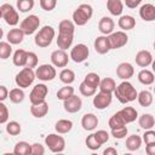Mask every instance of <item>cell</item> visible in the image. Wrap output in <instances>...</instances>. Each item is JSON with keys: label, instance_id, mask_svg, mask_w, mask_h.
Returning a JSON list of instances; mask_svg holds the SVG:
<instances>
[{"label": "cell", "instance_id": "cell-43", "mask_svg": "<svg viewBox=\"0 0 155 155\" xmlns=\"http://www.w3.org/2000/svg\"><path fill=\"white\" fill-rule=\"evenodd\" d=\"M85 143H86V147H87L88 149H91V150H97V149H99L101 145H102V144L99 143V140L96 138L94 133L88 134L87 138H86V140H85Z\"/></svg>", "mask_w": 155, "mask_h": 155}, {"label": "cell", "instance_id": "cell-12", "mask_svg": "<svg viewBox=\"0 0 155 155\" xmlns=\"http://www.w3.org/2000/svg\"><path fill=\"white\" fill-rule=\"evenodd\" d=\"M69 58H70V56H68V53L63 50H56L51 53V63L56 68L67 67V64L69 62Z\"/></svg>", "mask_w": 155, "mask_h": 155}, {"label": "cell", "instance_id": "cell-59", "mask_svg": "<svg viewBox=\"0 0 155 155\" xmlns=\"http://www.w3.org/2000/svg\"><path fill=\"white\" fill-rule=\"evenodd\" d=\"M124 155H132L131 153H126V154H124Z\"/></svg>", "mask_w": 155, "mask_h": 155}, {"label": "cell", "instance_id": "cell-33", "mask_svg": "<svg viewBox=\"0 0 155 155\" xmlns=\"http://www.w3.org/2000/svg\"><path fill=\"white\" fill-rule=\"evenodd\" d=\"M13 153L16 155H31V144H29L28 142L21 140L16 143L13 148Z\"/></svg>", "mask_w": 155, "mask_h": 155}, {"label": "cell", "instance_id": "cell-30", "mask_svg": "<svg viewBox=\"0 0 155 155\" xmlns=\"http://www.w3.org/2000/svg\"><path fill=\"white\" fill-rule=\"evenodd\" d=\"M99 91L101 92H107V93H114L115 88H116V82L114 79L111 78H104L101 80V84H99Z\"/></svg>", "mask_w": 155, "mask_h": 155}, {"label": "cell", "instance_id": "cell-55", "mask_svg": "<svg viewBox=\"0 0 155 155\" xmlns=\"http://www.w3.org/2000/svg\"><path fill=\"white\" fill-rule=\"evenodd\" d=\"M145 153H147V155H155V143L147 144L145 145Z\"/></svg>", "mask_w": 155, "mask_h": 155}, {"label": "cell", "instance_id": "cell-45", "mask_svg": "<svg viewBox=\"0 0 155 155\" xmlns=\"http://www.w3.org/2000/svg\"><path fill=\"white\" fill-rule=\"evenodd\" d=\"M79 91H80V93L82 94V96H85V97H92V96H94L96 94V88H92V87H90V86H87L85 82H81L80 84V86H79Z\"/></svg>", "mask_w": 155, "mask_h": 155}, {"label": "cell", "instance_id": "cell-46", "mask_svg": "<svg viewBox=\"0 0 155 155\" xmlns=\"http://www.w3.org/2000/svg\"><path fill=\"white\" fill-rule=\"evenodd\" d=\"M38 56L35 52H28V58H27V64H25V68H38Z\"/></svg>", "mask_w": 155, "mask_h": 155}, {"label": "cell", "instance_id": "cell-7", "mask_svg": "<svg viewBox=\"0 0 155 155\" xmlns=\"http://www.w3.org/2000/svg\"><path fill=\"white\" fill-rule=\"evenodd\" d=\"M40 25V19L35 15L27 16L19 24V29L24 33V35H31L34 34Z\"/></svg>", "mask_w": 155, "mask_h": 155}, {"label": "cell", "instance_id": "cell-42", "mask_svg": "<svg viewBox=\"0 0 155 155\" xmlns=\"http://www.w3.org/2000/svg\"><path fill=\"white\" fill-rule=\"evenodd\" d=\"M22 131V127L21 125L17 122V121H10L7 122L6 125V132L10 134V136H18Z\"/></svg>", "mask_w": 155, "mask_h": 155}, {"label": "cell", "instance_id": "cell-47", "mask_svg": "<svg viewBox=\"0 0 155 155\" xmlns=\"http://www.w3.org/2000/svg\"><path fill=\"white\" fill-rule=\"evenodd\" d=\"M127 132H128L127 127L124 126V127H121V128L111 130V136H113L115 139H122V138H125V137L127 136Z\"/></svg>", "mask_w": 155, "mask_h": 155}, {"label": "cell", "instance_id": "cell-13", "mask_svg": "<svg viewBox=\"0 0 155 155\" xmlns=\"http://www.w3.org/2000/svg\"><path fill=\"white\" fill-rule=\"evenodd\" d=\"M111 101H113V94L111 93H107V92H98L97 94H94L93 97V107L102 110V109H105L107 107H109L111 104Z\"/></svg>", "mask_w": 155, "mask_h": 155}, {"label": "cell", "instance_id": "cell-56", "mask_svg": "<svg viewBox=\"0 0 155 155\" xmlns=\"http://www.w3.org/2000/svg\"><path fill=\"white\" fill-rule=\"evenodd\" d=\"M103 155H117V150L114 147H108L103 150Z\"/></svg>", "mask_w": 155, "mask_h": 155}, {"label": "cell", "instance_id": "cell-23", "mask_svg": "<svg viewBox=\"0 0 155 155\" xmlns=\"http://www.w3.org/2000/svg\"><path fill=\"white\" fill-rule=\"evenodd\" d=\"M117 25L120 29H122V31H127L136 27V19H134V17H132L130 15H124L119 18Z\"/></svg>", "mask_w": 155, "mask_h": 155}, {"label": "cell", "instance_id": "cell-11", "mask_svg": "<svg viewBox=\"0 0 155 155\" xmlns=\"http://www.w3.org/2000/svg\"><path fill=\"white\" fill-rule=\"evenodd\" d=\"M109 42H110V48L111 50H116V48H121L124 47L127 41H128V36L125 31L119 30V31H114L113 34H110L109 36Z\"/></svg>", "mask_w": 155, "mask_h": 155}, {"label": "cell", "instance_id": "cell-49", "mask_svg": "<svg viewBox=\"0 0 155 155\" xmlns=\"http://www.w3.org/2000/svg\"><path fill=\"white\" fill-rule=\"evenodd\" d=\"M8 116H10L8 109H7V107L1 102V103H0V124H6L7 120H8Z\"/></svg>", "mask_w": 155, "mask_h": 155}, {"label": "cell", "instance_id": "cell-58", "mask_svg": "<svg viewBox=\"0 0 155 155\" xmlns=\"http://www.w3.org/2000/svg\"><path fill=\"white\" fill-rule=\"evenodd\" d=\"M2 155H16L15 153H4Z\"/></svg>", "mask_w": 155, "mask_h": 155}, {"label": "cell", "instance_id": "cell-31", "mask_svg": "<svg viewBox=\"0 0 155 155\" xmlns=\"http://www.w3.org/2000/svg\"><path fill=\"white\" fill-rule=\"evenodd\" d=\"M138 81L143 85H151L154 84L155 81V75L151 70H148V69H142L139 73H138Z\"/></svg>", "mask_w": 155, "mask_h": 155}, {"label": "cell", "instance_id": "cell-63", "mask_svg": "<svg viewBox=\"0 0 155 155\" xmlns=\"http://www.w3.org/2000/svg\"><path fill=\"white\" fill-rule=\"evenodd\" d=\"M154 48H155V41H154Z\"/></svg>", "mask_w": 155, "mask_h": 155}, {"label": "cell", "instance_id": "cell-9", "mask_svg": "<svg viewBox=\"0 0 155 155\" xmlns=\"http://www.w3.org/2000/svg\"><path fill=\"white\" fill-rule=\"evenodd\" d=\"M35 75L41 81H51L57 75L56 67H53L52 64H41L36 68Z\"/></svg>", "mask_w": 155, "mask_h": 155}, {"label": "cell", "instance_id": "cell-10", "mask_svg": "<svg viewBox=\"0 0 155 155\" xmlns=\"http://www.w3.org/2000/svg\"><path fill=\"white\" fill-rule=\"evenodd\" d=\"M88 56H90V50L85 44H78L70 51V58L75 63L85 62L88 58Z\"/></svg>", "mask_w": 155, "mask_h": 155}, {"label": "cell", "instance_id": "cell-50", "mask_svg": "<svg viewBox=\"0 0 155 155\" xmlns=\"http://www.w3.org/2000/svg\"><path fill=\"white\" fill-rule=\"evenodd\" d=\"M94 136H96V138L99 140V143L102 145L109 140V133L107 131H104V130H98L97 132H94Z\"/></svg>", "mask_w": 155, "mask_h": 155}, {"label": "cell", "instance_id": "cell-15", "mask_svg": "<svg viewBox=\"0 0 155 155\" xmlns=\"http://www.w3.org/2000/svg\"><path fill=\"white\" fill-rule=\"evenodd\" d=\"M93 47L96 50L97 53L99 54H105L108 53L111 48H110V42H109V38L105 35H99L94 39L93 42Z\"/></svg>", "mask_w": 155, "mask_h": 155}, {"label": "cell", "instance_id": "cell-1", "mask_svg": "<svg viewBox=\"0 0 155 155\" xmlns=\"http://www.w3.org/2000/svg\"><path fill=\"white\" fill-rule=\"evenodd\" d=\"M114 94L117 98V101L122 104L133 102L138 97V92L130 81H122L121 84H119L114 91Z\"/></svg>", "mask_w": 155, "mask_h": 155}, {"label": "cell", "instance_id": "cell-44", "mask_svg": "<svg viewBox=\"0 0 155 155\" xmlns=\"http://www.w3.org/2000/svg\"><path fill=\"white\" fill-rule=\"evenodd\" d=\"M34 7V0H18L17 8L19 12H28Z\"/></svg>", "mask_w": 155, "mask_h": 155}, {"label": "cell", "instance_id": "cell-62", "mask_svg": "<svg viewBox=\"0 0 155 155\" xmlns=\"http://www.w3.org/2000/svg\"><path fill=\"white\" fill-rule=\"evenodd\" d=\"M154 93H155V86H154Z\"/></svg>", "mask_w": 155, "mask_h": 155}, {"label": "cell", "instance_id": "cell-57", "mask_svg": "<svg viewBox=\"0 0 155 155\" xmlns=\"http://www.w3.org/2000/svg\"><path fill=\"white\" fill-rule=\"evenodd\" d=\"M151 69H153V73H155V59H154L153 63H151Z\"/></svg>", "mask_w": 155, "mask_h": 155}, {"label": "cell", "instance_id": "cell-16", "mask_svg": "<svg viewBox=\"0 0 155 155\" xmlns=\"http://www.w3.org/2000/svg\"><path fill=\"white\" fill-rule=\"evenodd\" d=\"M63 108L67 113H70V114H74V113H78L81 108H82V101L80 97H78L76 94H74L73 97H70L69 99L64 101L63 102Z\"/></svg>", "mask_w": 155, "mask_h": 155}, {"label": "cell", "instance_id": "cell-48", "mask_svg": "<svg viewBox=\"0 0 155 155\" xmlns=\"http://www.w3.org/2000/svg\"><path fill=\"white\" fill-rule=\"evenodd\" d=\"M40 7L45 11H52L56 5H57V1L56 0H40Z\"/></svg>", "mask_w": 155, "mask_h": 155}, {"label": "cell", "instance_id": "cell-39", "mask_svg": "<svg viewBox=\"0 0 155 155\" xmlns=\"http://www.w3.org/2000/svg\"><path fill=\"white\" fill-rule=\"evenodd\" d=\"M108 125H109L110 130H116V128H121V127L126 126V124H125L124 119L121 117V115L119 114V111H117V113H115V114L109 119Z\"/></svg>", "mask_w": 155, "mask_h": 155}, {"label": "cell", "instance_id": "cell-6", "mask_svg": "<svg viewBox=\"0 0 155 155\" xmlns=\"http://www.w3.org/2000/svg\"><path fill=\"white\" fill-rule=\"evenodd\" d=\"M0 16L2 19H5L6 24L8 25H17L19 22V16L17 10H15V7L10 4H2L0 6Z\"/></svg>", "mask_w": 155, "mask_h": 155}, {"label": "cell", "instance_id": "cell-19", "mask_svg": "<svg viewBox=\"0 0 155 155\" xmlns=\"http://www.w3.org/2000/svg\"><path fill=\"white\" fill-rule=\"evenodd\" d=\"M81 126L85 131H93L98 126V117L93 113H86L81 119Z\"/></svg>", "mask_w": 155, "mask_h": 155}, {"label": "cell", "instance_id": "cell-52", "mask_svg": "<svg viewBox=\"0 0 155 155\" xmlns=\"http://www.w3.org/2000/svg\"><path fill=\"white\" fill-rule=\"evenodd\" d=\"M31 155H45V147L40 143L31 144Z\"/></svg>", "mask_w": 155, "mask_h": 155}, {"label": "cell", "instance_id": "cell-5", "mask_svg": "<svg viewBox=\"0 0 155 155\" xmlns=\"http://www.w3.org/2000/svg\"><path fill=\"white\" fill-rule=\"evenodd\" d=\"M36 75H35V71L30 68H23L22 70H19L15 78V81H16V85L19 87V88H27L29 87L34 80H35Z\"/></svg>", "mask_w": 155, "mask_h": 155}, {"label": "cell", "instance_id": "cell-20", "mask_svg": "<svg viewBox=\"0 0 155 155\" xmlns=\"http://www.w3.org/2000/svg\"><path fill=\"white\" fill-rule=\"evenodd\" d=\"M139 16L145 22L155 21V6L153 4H143L139 8Z\"/></svg>", "mask_w": 155, "mask_h": 155}, {"label": "cell", "instance_id": "cell-8", "mask_svg": "<svg viewBox=\"0 0 155 155\" xmlns=\"http://www.w3.org/2000/svg\"><path fill=\"white\" fill-rule=\"evenodd\" d=\"M48 93V87L45 84H38L33 87L30 94H29V99L31 104H40L46 102V96Z\"/></svg>", "mask_w": 155, "mask_h": 155}, {"label": "cell", "instance_id": "cell-34", "mask_svg": "<svg viewBox=\"0 0 155 155\" xmlns=\"http://www.w3.org/2000/svg\"><path fill=\"white\" fill-rule=\"evenodd\" d=\"M142 137L137 136V134H132L130 137H127L126 139V148L130 150V151H134V150H138L142 145Z\"/></svg>", "mask_w": 155, "mask_h": 155}, {"label": "cell", "instance_id": "cell-28", "mask_svg": "<svg viewBox=\"0 0 155 155\" xmlns=\"http://www.w3.org/2000/svg\"><path fill=\"white\" fill-rule=\"evenodd\" d=\"M71 128H73V121L68 120V119H61L54 125V130L58 134H65V133L70 132Z\"/></svg>", "mask_w": 155, "mask_h": 155}, {"label": "cell", "instance_id": "cell-38", "mask_svg": "<svg viewBox=\"0 0 155 155\" xmlns=\"http://www.w3.org/2000/svg\"><path fill=\"white\" fill-rule=\"evenodd\" d=\"M73 96H74V87H71L70 85H65L57 91V98L63 101V102L69 99Z\"/></svg>", "mask_w": 155, "mask_h": 155}, {"label": "cell", "instance_id": "cell-22", "mask_svg": "<svg viewBox=\"0 0 155 155\" xmlns=\"http://www.w3.org/2000/svg\"><path fill=\"white\" fill-rule=\"evenodd\" d=\"M6 39H7V42L11 44V45H18L23 41L24 39V33L19 29V28H13V29H10V31L6 34Z\"/></svg>", "mask_w": 155, "mask_h": 155}, {"label": "cell", "instance_id": "cell-37", "mask_svg": "<svg viewBox=\"0 0 155 155\" xmlns=\"http://www.w3.org/2000/svg\"><path fill=\"white\" fill-rule=\"evenodd\" d=\"M59 80L65 85H70L75 81V73L71 69L65 68L59 73Z\"/></svg>", "mask_w": 155, "mask_h": 155}, {"label": "cell", "instance_id": "cell-27", "mask_svg": "<svg viewBox=\"0 0 155 155\" xmlns=\"http://www.w3.org/2000/svg\"><path fill=\"white\" fill-rule=\"evenodd\" d=\"M138 124L143 130L148 131V130H151L155 126V119L151 114L144 113L138 117Z\"/></svg>", "mask_w": 155, "mask_h": 155}, {"label": "cell", "instance_id": "cell-14", "mask_svg": "<svg viewBox=\"0 0 155 155\" xmlns=\"http://www.w3.org/2000/svg\"><path fill=\"white\" fill-rule=\"evenodd\" d=\"M134 74V68L131 63L128 62H122L117 65L116 68V75L124 81H128Z\"/></svg>", "mask_w": 155, "mask_h": 155}, {"label": "cell", "instance_id": "cell-25", "mask_svg": "<svg viewBox=\"0 0 155 155\" xmlns=\"http://www.w3.org/2000/svg\"><path fill=\"white\" fill-rule=\"evenodd\" d=\"M30 113L34 117H38V119H41V117L46 116V114L48 113V103L44 102V103H40V104H31Z\"/></svg>", "mask_w": 155, "mask_h": 155}, {"label": "cell", "instance_id": "cell-24", "mask_svg": "<svg viewBox=\"0 0 155 155\" xmlns=\"http://www.w3.org/2000/svg\"><path fill=\"white\" fill-rule=\"evenodd\" d=\"M119 114L124 119L125 124H131V122L136 121V119L138 117V111L133 107H125L119 111Z\"/></svg>", "mask_w": 155, "mask_h": 155}, {"label": "cell", "instance_id": "cell-54", "mask_svg": "<svg viewBox=\"0 0 155 155\" xmlns=\"http://www.w3.org/2000/svg\"><path fill=\"white\" fill-rule=\"evenodd\" d=\"M140 0H125V5L128 8H136L138 5H140Z\"/></svg>", "mask_w": 155, "mask_h": 155}, {"label": "cell", "instance_id": "cell-21", "mask_svg": "<svg viewBox=\"0 0 155 155\" xmlns=\"http://www.w3.org/2000/svg\"><path fill=\"white\" fill-rule=\"evenodd\" d=\"M75 31V24L73 21L69 19H63L58 24V34L59 35H70L74 36Z\"/></svg>", "mask_w": 155, "mask_h": 155}, {"label": "cell", "instance_id": "cell-17", "mask_svg": "<svg viewBox=\"0 0 155 155\" xmlns=\"http://www.w3.org/2000/svg\"><path fill=\"white\" fill-rule=\"evenodd\" d=\"M114 27H115V22L113 21V18H110L108 16H104L99 19L98 29L102 33V35L109 36L110 34H113L114 33Z\"/></svg>", "mask_w": 155, "mask_h": 155}, {"label": "cell", "instance_id": "cell-26", "mask_svg": "<svg viewBox=\"0 0 155 155\" xmlns=\"http://www.w3.org/2000/svg\"><path fill=\"white\" fill-rule=\"evenodd\" d=\"M107 8L113 16H120L124 11V2L121 0H108Z\"/></svg>", "mask_w": 155, "mask_h": 155}, {"label": "cell", "instance_id": "cell-51", "mask_svg": "<svg viewBox=\"0 0 155 155\" xmlns=\"http://www.w3.org/2000/svg\"><path fill=\"white\" fill-rule=\"evenodd\" d=\"M143 142L145 143V145L147 144H151V143H155V131H153V130H148V131H145L144 132V134H143Z\"/></svg>", "mask_w": 155, "mask_h": 155}, {"label": "cell", "instance_id": "cell-53", "mask_svg": "<svg viewBox=\"0 0 155 155\" xmlns=\"http://www.w3.org/2000/svg\"><path fill=\"white\" fill-rule=\"evenodd\" d=\"M8 94H10V92L7 91L6 86L1 85V86H0V101H1V102H4V101L8 97Z\"/></svg>", "mask_w": 155, "mask_h": 155}, {"label": "cell", "instance_id": "cell-3", "mask_svg": "<svg viewBox=\"0 0 155 155\" xmlns=\"http://www.w3.org/2000/svg\"><path fill=\"white\" fill-rule=\"evenodd\" d=\"M93 10L92 6L88 4H81L76 7V10L73 12V22L75 25H85L92 17Z\"/></svg>", "mask_w": 155, "mask_h": 155}, {"label": "cell", "instance_id": "cell-32", "mask_svg": "<svg viewBox=\"0 0 155 155\" xmlns=\"http://www.w3.org/2000/svg\"><path fill=\"white\" fill-rule=\"evenodd\" d=\"M137 101L139 103V105L147 108V107H150L153 104V101H154V97L151 94V92L144 90V91H140L138 93V97H137Z\"/></svg>", "mask_w": 155, "mask_h": 155}, {"label": "cell", "instance_id": "cell-40", "mask_svg": "<svg viewBox=\"0 0 155 155\" xmlns=\"http://www.w3.org/2000/svg\"><path fill=\"white\" fill-rule=\"evenodd\" d=\"M8 97H10V101H11L12 103L18 104V103H22V102H23V99H24V92H23L22 88L16 87V88H12V90L10 91Z\"/></svg>", "mask_w": 155, "mask_h": 155}, {"label": "cell", "instance_id": "cell-4", "mask_svg": "<svg viewBox=\"0 0 155 155\" xmlns=\"http://www.w3.org/2000/svg\"><path fill=\"white\" fill-rule=\"evenodd\" d=\"M45 145L50 151L54 154L63 153V150L65 149V139L58 133H50L45 137Z\"/></svg>", "mask_w": 155, "mask_h": 155}, {"label": "cell", "instance_id": "cell-2", "mask_svg": "<svg viewBox=\"0 0 155 155\" xmlns=\"http://www.w3.org/2000/svg\"><path fill=\"white\" fill-rule=\"evenodd\" d=\"M54 35H56V31H54V28L51 27V25H44L36 34H35V38H34V42L38 47H47L51 45L52 40L54 39Z\"/></svg>", "mask_w": 155, "mask_h": 155}, {"label": "cell", "instance_id": "cell-35", "mask_svg": "<svg viewBox=\"0 0 155 155\" xmlns=\"http://www.w3.org/2000/svg\"><path fill=\"white\" fill-rule=\"evenodd\" d=\"M73 40H74V36H70V35H59L57 36V46L59 50H68L70 48L71 44H73Z\"/></svg>", "mask_w": 155, "mask_h": 155}, {"label": "cell", "instance_id": "cell-61", "mask_svg": "<svg viewBox=\"0 0 155 155\" xmlns=\"http://www.w3.org/2000/svg\"><path fill=\"white\" fill-rule=\"evenodd\" d=\"M91 155H98V154H96V153H92V154H91Z\"/></svg>", "mask_w": 155, "mask_h": 155}, {"label": "cell", "instance_id": "cell-41", "mask_svg": "<svg viewBox=\"0 0 155 155\" xmlns=\"http://www.w3.org/2000/svg\"><path fill=\"white\" fill-rule=\"evenodd\" d=\"M12 53V46L11 44L6 42V41H1L0 42V58L1 59H7Z\"/></svg>", "mask_w": 155, "mask_h": 155}, {"label": "cell", "instance_id": "cell-18", "mask_svg": "<svg viewBox=\"0 0 155 155\" xmlns=\"http://www.w3.org/2000/svg\"><path fill=\"white\" fill-rule=\"evenodd\" d=\"M134 59H136V64L140 68H147V67L151 65V63L154 61L153 54L148 50H142V51L137 52Z\"/></svg>", "mask_w": 155, "mask_h": 155}, {"label": "cell", "instance_id": "cell-29", "mask_svg": "<svg viewBox=\"0 0 155 155\" xmlns=\"http://www.w3.org/2000/svg\"><path fill=\"white\" fill-rule=\"evenodd\" d=\"M27 58H28V51L25 50H22V48H18L16 50V52L13 53V64L16 67H24L25 68V64H27Z\"/></svg>", "mask_w": 155, "mask_h": 155}, {"label": "cell", "instance_id": "cell-60", "mask_svg": "<svg viewBox=\"0 0 155 155\" xmlns=\"http://www.w3.org/2000/svg\"><path fill=\"white\" fill-rule=\"evenodd\" d=\"M56 155H64L63 153H58V154H56Z\"/></svg>", "mask_w": 155, "mask_h": 155}, {"label": "cell", "instance_id": "cell-36", "mask_svg": "<svg viewBox=\"0 0 155 155\" xmlns=\"http://www.w3.org/2000/svg\"><path fill=\"white\" fill-rule=\"evenodd\" d=\"M82 82H85L87 86L97 90V87H99V84H101V78H99V75L97 73H88L84 78Z\"/></svg>", "mask_w": 155, "mask_h": 155}]
</instances>
